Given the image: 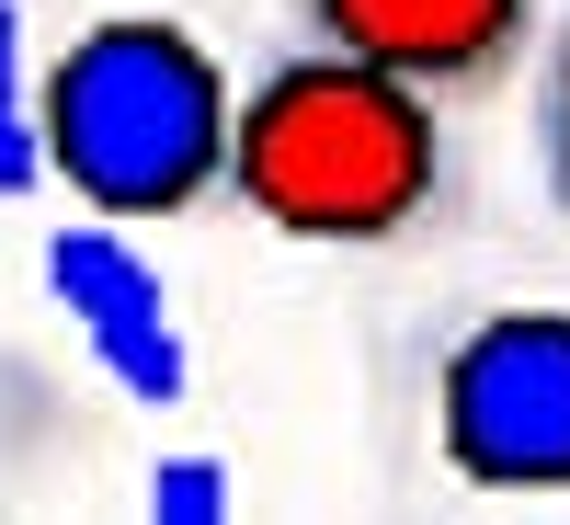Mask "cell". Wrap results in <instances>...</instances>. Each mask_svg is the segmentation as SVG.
Wrapping results in <instances>:
<instances>
[{
	"instance_id": "cell-1",
	"label": "cell",
	"mask_w": 570,
	"mask_h": 525,
	"mask_svg": "<svg viewBox=\"0 0 570 525\" xmlns=\"http://www.w3.org/2000/svg\"><path fill=\"white\" fill-rule=\"evenodd\" d=\"M456 195L445 104L331 46H274L240 80V161L228 206L308 252H389Z\"/></svg>"
},
{
	"instance_id": "cell-2",
	"label": "cell",
	"mask_w": 570,
	"mask_h": 525,
	"mask_svg": "<svg viewBox=\"0 0 570 525\" xmlns=\"http://www.w3.org/2000/svg\"><path fill=\"white\" fill-rule=\"evenodd\" d=\"M240 161V80L171 12H104L46 58V183L91 217H195Z\"/></svg>"
},
{
	"instance_id": "cell-3",
	"label": "cell",
	"mask_w": 570,
	"mask_h": 525,
	"mask_svg": "<svg viewBox=\"0 0 570 525\" xmlns=\"http://www.w3.org/2000/svg\"><path fill=\"white\" fill-rule=\"evenodd\" d=\"M434 457L468 492H570V309H480L445 331Z\"/></svg>"
},
{
	"instance_id": "cell-4",
	"label": "cell",
	"mask_w": 570,
	"mask_h": 525,
	"mask_svg": "<svg viewBox=\"0 0 570 525\" xmlns=\"http://www.w3.org/2000/svg\"><path fill=\"white\" fill-rule=\"evenodd\" d=\"M35 274H46V298L69 309L80 354L104 366V377H115V389H126L137 411H171L183 389H195V343H183L171 274H160L149 252H137L115 217H69V229H46Z\"/></svg>"
},
{
	"instance_id": "cell-5",
	"label": "cell",
	"mask_w": 570,
	"mask_h": 525,
	"mask_svg": "<svg viewBox=\"0 0 570 525\" xmlns=\"http://www.w3.org/2000/svg\"><path fill=\"white\" fill-rule=\"evenodd\" d=\"M297 46H331V58H365L434 104H480L525 69V46H548L537 0H285Z\"/></svg>"
},
{
	"instance_id": "cell-6",
	"label": "cell",
	"mask_w": 570,
	"mask_h": 525,
	"mask_svg": "<svg viewBox=\"0 0 570 525\" xmlns=\"http://www.w3.org/2000/svg\"><path fill=\"white\" fill-rule=\"evenodd\" d=\"M46 183V69L23 46V0H0V195Z\"/></svg>"
},
{
	"instance_id": "cell-7",
	"label": "cell",
	"mask_w": 570,
	"mask_h": 525,
	"mask_svg": "<svg viewBox=\"0 0 570 525\" xmlns=\"http://www.w3.org/2000/svg\"><path fill=\"white\" fill-rule=\"evenodd\" d=\"M525 126H537V183H548V217L570 229V12L548 23V46H537V104H525Z\"/></svg>"
},
{
	"instance_id": "cell-8",
	"label": "cell",
	"mask_w": 570,
	"mask_h": 525,
	"mask_svg": "<svg viewBox=\"0 0 570 525\" xmlns=\"http://www.w3.org/2000/svg\"><path fill=\"white\" fill-rule=\"evenodd\" d=\"M149 503H137V525H240V492H228V457H206V446H183V457H160L149 480H137Z\"/></svg>"
}]
</instances>
